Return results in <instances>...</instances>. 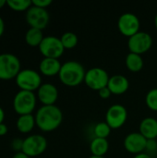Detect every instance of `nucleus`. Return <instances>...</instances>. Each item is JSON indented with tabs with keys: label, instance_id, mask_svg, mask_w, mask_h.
Here are the masks:
<instances>
[{
	"label": "nucleus",
	"instance_id": "f257e3e1",
	"mask_svg": "<svg viewBox=\"0 0 157 158\" xmlns=\"http://www.w3.org/2000/svg\"><path fill=\"white\" fill-rule=\"evenodd\" d=\"M36 126L44 132L56 130L62 123L63 113L56 105L42 106L35 114Z\"/></svg>",
	"mask_w": 157,
	"mask_h": 158
},
{
	"label": "nucleus",
	"instance_id": "f03ea898",
	"mask_svg": "<svg viewBox=\"0 0 157 158\" xmlns=\"http://www.w3.org/2000/svg\"><path fill=\"white\" fill-rule=\"evenodd\" d=\"M85 73L86 71L80 62L70 60L62 64L58 77L64 85L75 87L84 81Z\"/></svg>",
	"mask_w": 157,
	"mask_h": 158
},
{
	"label": "nucleus",
	"instance_id": "7ed1b4c3",
	"mask_svg": "<svg viewBox=\"0 0 157 158\" xmlns=\"http://www.w3.org/2000/svg\"><path fill=\"white\" fill-rule=\"evenodd\" d=\"M37 96L33 92L19 90L13 99V108L15 112L19 115L32 114L35 109Z\"/></svg>",
	"mask_w": 157,
	"mask_h": 158
},
{
	"label": "nucleus",
	"instance_id": "20e7f679",
	"mask_svg": "<svg viewBox=\"0 0 157 158\" xmlns=\"http://www.w3.org/2000/svg\"><path fill=\"white\" fill-rule=\"evenodd\" d=\"M20 70L21 64L17 56L10 53L0 54V80L15 79Z\"/></svg>",
	"mask_w": 157,
	"mask_h": 158
},
{
	"label": "nucleus",
	"instance_id": "39448f33",
	"mask_svg": "<svg viewBox=\"0 0 157 158\" xmlns=\"http://www.w3.org/2000/svg\"><path fill=\"white\" fill-rule=\"evenodd\" d=\"M17 86L22 91L33 92L37 91L42 83V77L39 72L34 69H21L15 78Z\"/></svg>",
	"mask_w": 157,
	"mask_h": 158
},
{
	"label": "nucleus",
	"instance_id": "423d86ee",
	"mask_svg": "<svg viewBox=\"0 0 157 158\" xmlns=\"http://www.w3.org/2000/svg\"><path fill=\"white\" fill-rule=\"evenodd\" d=\"M47 148V140L41 134H31L23 139L22 151L30 157L41 156Z\"/></svg>",
	"mask_w": 157,
	"mask_h": 158
},
{
	"label": "nucleus",
	"instance_id": "0eeeda50",
	"mask_svg": "<svg viewBox=\"0 0 157 158\" xmlns=\"http://www.w3.org/2000/svg\"><path fill=\"white\" fill-rule=\"evenodd\" d=\"M109 78L108 73L104 69L94 67L86 71L84 82L90 89L98 92L107 86Z\"/></svg>",
	"mask_w": 157,
	"mask_h": 158
},
{
	"label": "nucleus",
	"instance_id": "6e6552de",
	"mask_svg": "<svg viewBox=\"0 0 157 158\" xmlns=\"http://www.w3.org/2000/svg\"><path fill=\"white\" fill-rule=\"evenodd\" d=\"M39 50L43 57L58 59L63 55L65 48L59 37L48 35L44 36L43 40L39 45Z\"/></svg>",
	"mask_w": 157,
	"mask_h": 158
},
{
	"label": "nucleus",
	"instance_id": "1a4fd4ad",
	"mask_svg": "<svg viewBox=\"0 0 157 158\" xmlns=\"http://www.w3.org/2000/svg\"><path fill=\"white\" fill-rule=\"evenodd\" d=\"M153 45V38L146 31H138L128 39V48L130 53L143 55L150 50Z\"/></svg>",
	"mask_w": 157,
	"mask_h": 158
},
{
	"label": "nucleus",
	"instance_id": "9d476101",
	"mask_svg": "<svg viewBox=\"0 0 157 158\" xmlns=\"http://www.w3.org/2000/svg\"><path fill=\"white\" fill-rule=\"evenodd\" d=\"M50 16L46 8L31 6L26 11V21L30 25V28H35L43 30L49 23Z\"/></svg>",
	"mask_w": 157,
	"mask_h": 158
},
{
	"label": "nucleus",
	"instance_id": "9b49d317",
	"mask_svg": "<svg viewBox=\"0 0 157 158\" xmlns=\"http://www.w3.org/2000/svg\"><path fill=\"white\" fill-rule=\"evenodd\" d=\"M127 118V108L120 104L112 105L105 113V122L109 125V127L112 130L121 128L126 123Z\"/></svg>",
	"mask_w": 157,
	"mask_h": 158
},
{
	"label": "nucleus",
	"instance_id": "f8f14e48",
	"mask_svg": "<svg viewBox=\"0 0 157 158\" xmlns=\"http://www.w3.org/2000/svg\"><path fill=\"white\" fill-rule=\"evenodd\" d=\"M118 31L126 37H130L140 31L141 22L137 15L130 12L123 13L118 20Z\"/></svg>",
	"mask_w": 157,
	"mask_h": 158
},
{
	"label": "nucleus",
	"instance_id": "ddd939ff",
	"mask_svg": "<svg viewBox=\"0 0 157 158\" xmlns=\"http://www.w3.org/2000/svg\"><path fill=\"white\" fill-rule=\"evenodd\" d=\"M147 139L139 131L130 132L124 139V148L130 154L139 155L146 150Z\"/></svg>",
	"mask_w": 157,
	"mask_h": 158
},
{
	"label": "nucleus",
	"instance_id": "4468645a",
	"mask_svg": "<svg viewBox=\"0 0 157 158\" xmlns=\"http://www.w3.org/2000/svg\"><path fill=\"white\" fill-rule=\"evenodd\" d=\"M37 98L43 106L55 105L58 98V90L52 83H43L37 90Z\"/></svg>",
	"mask_w": 157,
	"mask_h": 158
},
{
	"label": "nucleus",
	"instance_id": "2eb2a0df",
	"mask_svg": "<svg viewBox=\"0 0 157 158\" xmlns=\"http://www.w3.org/2000/svg\"><path fill=\"white\" fill-rule=\"evenodd\" d=\"M107 87L111 91L112 94L119 95L125 94L128 91L130 87V81L124 75L116 74L109 78Z\"/></svg>",
	"mask_w": 157,
	"mask_h": 158
},
{
	"label": "nucleus",
	"instance_id": "dca6fc26",
	"mask_svg": "<svg viewBox=\"0 0 157 158\" xmlns=\"http://www.w3.org/2000/svg\"><path fill=\"white\" fill-rule=\"evenodd\" d=\"M62 64L56 58L43 57L39 65V69L41 74L46 77H54L59 74Z\"/></svg>",
	"mask_w": 157,
	"mask_h": 158
},
{
	"label": "nucleus",
	"instance_id": "f3484780",
	"mask_svg": "<svg viewBox=\"0 0 157 158\" xmlns=\"http://www.w3.org/2000/svg\"><path fill=\"white\" fill-rule=\"evenodd\" d=\"M139 132L147 140H155L157 138V119L152 117L143 118L139 127Z\"/></svg>",
	"mask_w": 157,
	"mask_h": 158
},
{
	"label": "nucleus",
	"instance_id": "a211bd4d",
	"mask_svg": "<svg viewBox=\"0 0 157 158\" xmlns=\"http://www.w3.org/2000/svg\"><path fill=\"white\" fill-rule=\"evenodd\" d=\"M36 126L35 117L32 114L19 116L16 121V127L21 133H29Z\"/></svg>",
	"mask_w": 157,
	"mask_h": 158
},
{
	"label": "nucleus",
	"instance_id": "6ab92c4d",
	"mask_svg": "<svg viewBox=\"0 0 157 158\" xmlns=\"http://www.w3.org/2000/svg\"><path fill=\"white\" fill-rule=\"evenodd\" d=\"M109 149V143L107 139L94 137L90 143V151L93 156H104Z\"/></svg>",
	"mask_w": 157,
	"mask_h": 158
},
{
	"label": "nucleus",
	"instance_id": "aec40b11",
	"mask_svg": "<svg viewBox=\"0 0 157 158\" xmlns=\"http://www.w3.org/2000/svg\"><path fill=\"white\" fill-rule=\"evenodd\" d=\"M126 67L129 70L132 72H139L143 68V59L141 55L129 53L125 59Z\"/></svg>",
	"mask_w": 157,
	"mask_h": 158
},
{
	"label": "nucleus",
	"instance_id": "412c9836",
	"mask_svg": "<svg viewBox=\"0 0 157 158\" xmlns=\"http://www.w3.org/2000/svg\"><path fill=\"white\" fill-rule=\"evenodd\" d=\"M43 38V31L35 28H30L25 34V41L27 44L31 47H39Z\"/></svg>",
	"mask_w": 157,
	"mask_h": 158
},
{
	"label": "nucleus",
	"instance_id": "4be33fe9",
	"mask_svg": "<svg viewBox=\"0 0 157 158\" xmlns=\"http://www.w3.org/2000/svg\"><path fill=\"white\" fill-rule=\"evenodd\" d=\"M6 6L15 11H27L31 6V0H6Z\"/></svg>",
	"mask_w": 157,
	"mask_h": 158
},
{
	"label": "nucleus",
	"instance_id": "5701e85b",
	"mask_svg": "<svg viewBox=\"0 0 157 158\" xmlns=\"http://www.w3.org/2000/svg\"><path fill=\"white\" fill-rule=\"evenodd\" d=\"M61 43L65 49H72L78 44V36L76 33L72 31H67L64 32L60 37Z\"/></svg>",
	"mask_w": 157,
	"mask_h": 158
},
{
	"label": "nucleus",
	"instance_id": "b1692460",
	"mask_svg": "<svg viewBox=\"0 0 157 158\" xmlns=\"http://www.w3.org/2000/svg\"><path fill=\"white\" fill-rule=\"evenodd\" d=\"M112 129L109 127V125L105 122H99L97 123L94 128H93V133H94V137L96 138H103V139H106L110 133H111Z\"/></svg>",
	"mask_w": 157,
	"mask_h": 158
},
{
	"label": "nucleus",
	"instance_id": "393cba45",
	"mask_svg": "<svg viewBox=\"0 0 157 158\" xmlns=\"http://www.w3.org/2000/svg\"><path fill=\"white\" fill-rule=\"evenodd\" d=\"M145 104L151 110L157 111V88H153L147 93Z\"/></svg>",
	"mask_w": 157,
	"mask_h": 158
},
{
	"label": "nucleus",
	"instance_id": "a878e982",
	"mask_svg": "<svg viewBox=\"0 0 157 158\" xmlns=\"http://www.w3.org/2000/svg\"><path fill=\"white\" fill-rule=\"evenodd\" d=\"M22 146H23V139L20 138H16L12 141L11 143V148L16 152H21L22 151Z\"/></svg>",
	"mask_w": 157,
	"mask_h": 158
},
{
	"label": "nucleus",
	"instance_id": "bb28decb",
	"mask_svg": "<svg viewBox=\"0 0 157 158\" xmlns=\"http://www.w3.org/2000/svg\"><path fill=\"white\" fill-rule=\"evenodd\" d=\"M52 4V0H32V5L38 7L46 8Z\"/></svg>",
	"mask_w": 157,
	"mask_h": 158
},
{
	"label": "nucleus",
	"instance_id": "cd10ccee",
	"mask_svg": "<svg viewBox=\"0 0 157 158\" xmlns=\"http://www.w3.org/2000/svg\"><path fill=\"white\" fill-rule=\"evenodd\" d=\"M98 94H99V96H100L102 99H108V98L111 96L112 93H111V91L108 89V87L106 86V87H105V88L99 90V91H98Z\"/></svg>",
	"mask_w": 157,
	"mask_h": 158
},
{
	"label": "nucleus",
	"instance_id": "c85d7f7f",
	"mask_svg": "<svg viewBox=\"0 0 157 158\" xmlns=\"http://www.w3.org/2000/svg\"><path fill=\"white\" fill-rule=\"evenodd\" d=\"M157 148V143L155 140H148L147 141V146H146V150H149L151 152L156 150Z\"/></svg>",
	"mask_w": 157,
	"mask_h": 158
},
{
	"label": "nucleus",
	"instance_id": "c756f323",
	"mask_svg": "<svg viewBox=\"0 0 157 158\" xmlns=\"http://www.w3.org/2000/svg\"><path fill=\"white\" fill-rule=\"evenodd\" d=\"M8 131V128L5 123L0 124V137L1 136H5Z\"/></svg>",
	"mask_w": 157,
	"mask_h": 158
},
{
	"label": "nucleus",
	"instance_id": "7c9ffc66",
	"mask_svg": "<svg viewBox=\"0 0 157 158\" xmlns=\"http://www.w3.org/2000/svg\"><path fill=\"white\" fill-rule=\"evenodd\" d=\"M12 158H31L28 156L27 155H25L23 152H19V153H15V155L12 156Z\"/></svg>",
	"mask_w": 157,
	"mask_h": 158
},
{
	"label": "nucleus",
	"instance_id": "2f4dec72",
	"mask_svg": "<svg viewBox=\"0 0 157 158\" xmlns=\"http://www.w3.org/2000/svg\"><path fill=\"white\" fill-rule=\"evenodd\" d=\"M5 31V22H4V19L0 17V37L3 35Z\"/></svg>",
	"mask_w": 157,
	"mask_h": 158
},
{
	"label": "nucleus",
	"instance_id": "473e14b6",
	"mask_svg": "<svg viewBox=\"0 0 157 158\" xmlns=\"http://www.w3.org/2000/svg\"><path fill=\"white\" fill-rule=\"evenodd\" d=\"M133 158H153L150 155L148 154H145V153H142V154H139V155H136L134 156Z\"/></svg>",
	"mask_w": 157,
	"mask_h": 158
},
{
	"label": "nucleus",
	"instance_id": "72a5a7b5",
	"mask_svg": "<svg viewBox=\"0 0 157 158\" xmlns=\"http://www.w3.org/2000/svg\"><path fill=\"white\" fill-rule=\"evenodd\" d=\"M4 119H5V111L3 110L2 107H0V124L4 123Z\"/></svg>",
	"mask_w": 157,
	"mask_h": 158
},
{
	"label": "nucleus",
	"instance_id": "f704fd0d",
	"mask_svg": "<svg viewBox=\"0 0 157 158\" xmlns=\"http://www.w3.org/2000/svg\"><path fill=\"white\" fill-rule=\"evenodd\" d=\"M6 5V0H0V9Z\"/></svg>",
	"mask_w": 157,
	"mask_h": 158
},
{
	"label": "nucleus",
	"instance_id": "c9c22d12",
	"mask_svg": "<svg viewBox=\"0 0 157 158\" xmlns=\"http://www.w3.org/2000/svg\"><path fill=\"white\" fill-rule=\"evenodd\" d=\"M89 158H105V156H91Z\"/></svg>",
	"mask_w": 157,
	"mask_h": 158
},
{
	"label": "nucleus",
	"instance_id": "e433bc0d",
	"mask_svg": "<svg viewBox=\"0 0 157 158\" xmlns=\"http://www.w3.org/2000/svg\"><path fill=\"white\" fill-rule=\"evenodd\" d=\"M155 28H156L157 31V14L156 16H155Z\"/></svg>",
	"mask_w": 157,
	"mask_h": 158
}]
</instances>
